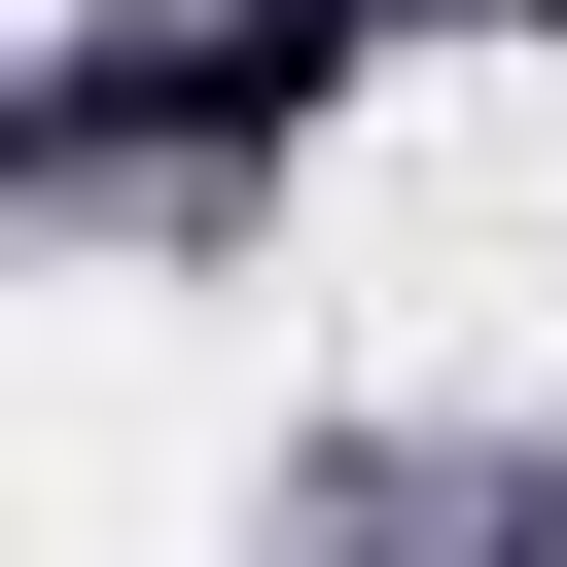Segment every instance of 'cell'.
Wrapping results in <instances>:
<instances>
[{
	"label": "cell",
	"instance_id": "6da1fadb",
	"mask_svg": "<svg viewBox=\"0 0 567 567\" xmlns=\"http://www.w3.org/2000/svg\"><path fill=\"white\" fill-rule=\"evenodd\" d=\"M354 35H390V0H177V35H106V71H71L35 142H71V177H142V142H284V106L354 71Z\"/></svg>",
	"mask_w": 567,
	"mask_h": 567
}]
</instances>
